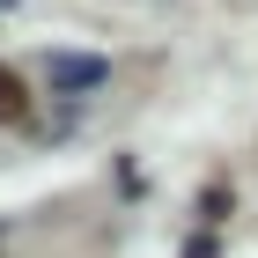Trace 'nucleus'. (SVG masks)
<instances>
[{
  "instance_id": "f257e3e1",
  "label": "nucleus",
  "mask_w": 258,
  "mask_h": 258,
  "mask_svg": "<svg viewBox=\"0 0 258 258\" xmlns=\"http://www.w3.org/2000/svg\"><path fill=\"white\" fill-rule=\"evenodd\" d=\"M44 74H52V89L81 96V89H103V74H111V67H103L96 52H52V59H44Z\"/></svg>"
},
{
  "instance_id": "f03ea898",
  "label": "nucleus",
  "mask_w": 258,
  "mask_h": 258,
  "mask_svg": "<svg viewBox=\"0 0 258 258\" xmlns=\"http://www.w3.org/2000/svg\"><path fill=\"white\" fill-rule=\"evenodd\" d=\"M22 111H30V89H22V74L8 59H0V125H15Z\"/></svg>"
}]
</instances>
